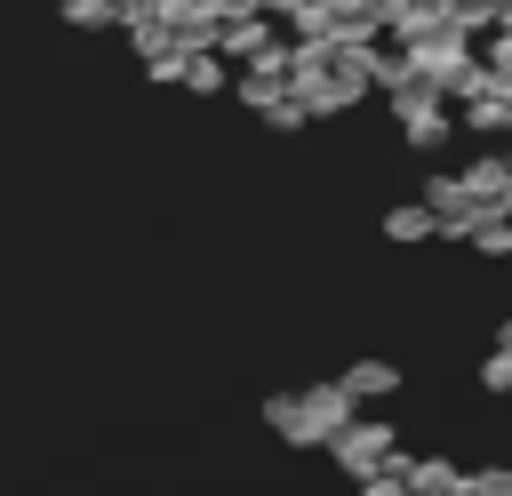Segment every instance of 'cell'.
Returning a JSON list of instances; mask_svg holds the SVG:
<instances>
[{"instance_id": "6da1fadb", "label": "cell", "mask_w": 512, "mask_h": 496, "mask_svg": "<svg viewBox=\"0 0 512 496\" xmlns=\"http://www.w3.org/2000/svg\"><path fill=\"white\" fill-rule=\"evenodd\" d=\"M360 416V400L328 376V384H296V392H264L256 400V424L272 432V440H288V448H328L344 424Z\"/></svg>"}, {"instance_id": "7a4b0ae2", "label": "cell", "mask_w": 512, "mask_h": 496, "mask_svg": "<svg viewBox=\"0 0 512 496\" xmlns=\"http://www.w3.org/2000/svg\"><path fill=\"white\" fill-rule=\"evenodd\" d=\"M392 456H400V424H392V416H376V408H360V416L328 440V464H336V472H352V480L384 472Z\"/></svg>"}, {"instance_id": "3957f363", "label": "cell", "mask_w": 512, "mask_h": 496, "mask_svg": "<svg viewBox=\"0 0 512 496\" xmlns=\"http://www.w3.org/2000/svg\"><path fill=\"white\" fill-rule=\"evenodd\" d=\"M400 56H408V72H424L432 88H456V80L472 72V32H456V24L440 16V24L408 32V40H400Z\"/></svg>"}, {"instance_id": "277c9868", "label": "cell", "mask_w": 512, "mask_h": 496, "mask_svg": "<svg viewBox=\"0 0 512 496\" xmlns=\"http://www.w3.org/2000/svg\"><path fill=\"white\" fill-rule=\"evenodd\" d=\"M424 208H432L440 240H472V224L488 216V208L464 192V176H448V168H432V176H424ZM496 216H504V208H496Z\"/></svg>"}, {"instance_id": "5b68a950", "label": "cell", "mask_w": 512, "mask_h": 496, "mask_svg": "<svg viewBox=\"0 0 512 496\" xmlns=\"http://www.w3.org/2000/svg\"><path fill=\"white\" fill-rule=\"evenodd\" d=\"M272 40H280V24H272V16H224V32H216V56H224V64H256Z\"/></svg>"}, {"instance_id": "8992f818", "label": "cell", "mask_w": 512, "mask_h": 496, "mask_svg": "<svg viewBox=\"0 0 512 496\" xmlns=\"http://www.w3.org/2000/svg\"><path fill=\"white\" fill-rule=\"evenodd\" d=\"M336 384H344L360 408H376V400H392V392H400V360H384V352H360V360H352Z\"/></svg>"}, {"instance_id": "52a82bcc", "label": "cell", "mask_w": 512, "mask_h": 496, "mask_svg": "<svg viewBox=\"0 0 512 496\" xmlns=\"http://www.w3.org/2000/svg\"><path fill=\"white\" fill-rule=\"evenodd\" d=\"M400 464V480H408V496H464V464H448V456H392Z\"/></svg>"}, {"instance_id": "ba28073f", "label": "cell", "mask_w": 512, "mask_h": 496, "mask_svg": "<svg viewBox=\"0 0 512 496\" xmlns=\"http://www.w3.org/2000/svg\"><path fill=\"white\" fill-rule=\"evenodd\" d=\"M400 144H408V152H448V144H456V112H448V96L424 104V112H400Z\"/></svg>"}, {"instance_id": "9c48e42d", "label": "cell", "mask_w": 512, "mask_h": 496, "mask_svg": "<svg viewBox=\"0 0 512 496\" xmlns=\"http://www.w3.org/2000/svg\"><path fill=\"white\" fill-rule=\"evenodd\" d=\"M328 40H384V0H320Z\"/></svg>"}, {"instance_id": "30bf717a", "label": "cell", "mask_w": 512, "mask_h": 496, "mask_svg": "<svg viewBox=\"0 0 512 496\" xmlns=\"http://www.w3.org/2000/svg\"><path fill=\"white\" fill-rule=\"evenodd\" d=\"M384 240H392V248H424V240H440V224H432L424 200H392V208H384Z\"/></svg>"}, {"instance_id": "8fae6325", "label": "cell", "mask_w": 512, "mask_h": 496, "mask_svg": "<svg viewBox=\"0 0 512 496\" xmlns=\"http://www.w3.org/2000/svg\"><path fill=\"white\" fill-rule=\"evenodd\" d=\"M256 120H264L272 136H296V128H312V112H304V96H296V88H280L272 104H256Z\"/></svg>"}, {"instance_id": "7c38bea8", "label": "cell", "mask_w": 512, "mask_h": 496, "mask_svg": "<svg viewBox=\"0 0 512 496\" xmlns=\"http://www.w3.org/2000/svg\"><path fill=\"white\" fill-rule=\"evenodd\" d=\"M456 128H472V136H504V88H488V96L456 104Z\"/></svg>"}, {"instance_id": "4fadbf2b", "label": "cell", "mask_w": 512, "mask_h": 496, "mask_svg": "<svg viewBox=\"0 0 512 496\" xmlns=\"http://www.w3.org/2000/svg\"><path fill=\"white\" fill-rule=\"evenodd\" d=\"M464 248H472V256H488V264H504V256H512V216H496V208H488V216L472 224V240H464Z\"/></svg>"}, {"instance_id": "5bb4252c", "label": "cell", "mask_w": 512, "mask_h": 496, "mask_svg": "<svg viewBox=\"0 0 512 496\" xmlns=\"http://www.w3.org/2000/svg\"><path fill=\"white\" fill-rule=\"evenodd\" d=\"M64 24L72 32H112L120 24V0H64Z\"/></svg>"}, {"instance_id": "9a60e30c", "label": "cell", "mask_w": 512, "mask_h": 496, "mask_svg": "<svg viewBox=\"0 0 512 496\" xmlns=\"http://www.w3.org/2000/svg\"><path fill=\"white\" fill-rule=\"evenodd\" d=\"M480 392L488 400H512V344H488L480 352Z\"/></svg>"}, {"instance_id": "2e32d148", "label": "cell", "mask_w": 512, "mask_h": 496, "mask_svg": "<svg viewBox=\"0 0 512 496\" xmlns=\"http://www.w3.org/2000/svg\"><path fill=\"white\" fill-rule=\"evenodd\" d=\"M464 496H512V464H464Z\"/></svg>"}, {"instance_id": "e0dca14e", "label": "cell", "mask_w": 512, "mask_h": 496, "mask_svg": "<svg viewBox=\"0 0 512 496\" xmlns=\"http://www.w3.org/2000/svg\"><path fill=\"white\" fill-rule=\"evenodd\" d=\"M352 496H408V480H400V464H384V472L352 480Z\"/></svg>"}, {"instance_id": "ac0fdd59", "label": "cell", "mask_w": 512, "mask_h": 496, "mask_svg": "<svg viewBox=\"0 0 512 496\" xmlns=\"http://www.w3.org/2000/svg\"><path fill=\"white\" fill-rule=\"evenodd\" d=\"M208 8H216V16H264L256 0H208Z\"/></svg>"}, {"instance_id": "d6986e66", "label": "cell", "mask_w": 512, "mask_h": 496, "mask_svg": "<svg viewBox=\"0 0 512 496\" xmlns=\"http://www.w3.org/2000/svg\"><path fill=\"white\" fill-rule=\"evenodd\" d=\"M256 8H264L272 24H288V8H296V0H256Z\"/></svg>"}, {"instance_id": "ffe728a7", "label": "cell", "mask_w": 512, "mask_h": 496, "mask_svg": "<svg viewBox=\"0 0 512 496\" xmlns=\"http://www.w3.org/2000/svg\"><path fill=\"white\" fill-rule=\"evenodd\" d=\"M496 344H512V312H504V328H496Z\"/></svg>"}]
</instances>
